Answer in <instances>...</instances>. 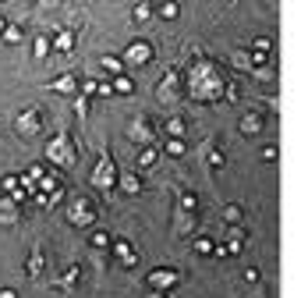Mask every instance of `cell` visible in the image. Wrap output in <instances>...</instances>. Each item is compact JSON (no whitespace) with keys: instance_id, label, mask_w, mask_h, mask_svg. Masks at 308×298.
I'll return each mask as SVG.
<instances>
[{"instance_id":"1","label":"cell","mask_w":308,"mask_h":298,"mask_svg":"<svg viewBox=\"0 0 308 298\" xmlns=\"http://www.w3.org/2000/svg\"><path fill=\"white\" fill-rule=\"evenodd\" d=\"M92 181L99 184V188H110V184H113V160H110V156H103V160H99V167H96Z\"/></svg>"},{"instance_id":"2","label":"cell","mask_w":308,"mask_h":298,"mask_svg":"<svg viewBox=\"0 0 308 298\" xmlns=\"http://www.w3.org/2000/svg\"><path fill=\"white\" fill-rule=\"evenodd\" d=\"M18 132L32 135V132H39V110H28V114L18 118Z\"/></svg>"},{"instance_id":"3","label":"cell","mask_w":308,"mask_h":298,"mask_svg":"<svg viewBox=\"0 0 308 298\" xmlns=\"http://www.w3.org/2000/svg\"><path fill=\"white\" fill-rule=\"evenodd\" d=\"M149 54H152L149 43H131V46H128V60H135V64H145Z\"/></svg>"},{"instance_id":"4","label":"cell","mask_w":308,"mask_h":298,"mask_svg":"<svg viewBox=\"0 0 308 298\" xmlns=\"http://www.w3.org/2000/svg\"><path fill=\"white\" fill-rule=\"evenodd\" d=\"M71 220H74V224H92L89 202H74V206H71Z\"/></svg>"},{"instance_id":"5","label":"cell","mask_w":308,"mask_h":298,"mask_svg":"<svg viewBox=\"0 0 308 298\" xmlns=\"http://www.w3.org/2000/svg\"><path fill=\"white\" fill-rule=\"evenodd\" d=\"M53 89H57V92H71V89H74V74H60V78L53 82Z\"/></svg>"},{"instance_id":"6","label":"cell","mask_w":308,"mask_h":298,"mask_svg":"<svg viewBox=\"0 0 308 298\" xmlns=\"http://www.w3.org/2000/svg\"><path fill=\"white\" fill-rule=\"evenodd\" d=\"M39 270H43V252L35 248V252H32V263H28V274L35 277V274H39Z\"/></svg>"},{"instance_id":"7","label":"cell","mask_w":308,"mask_h":298,"mask_svg":"<svg viewBox=\"0 0 308 298\" xmlns=\"http://www.w3.org/2000/svg\"><path fill=\"white\" fill-rule=\"evenodd\" d=\"M46 50H50V40L39 36V40H35V57H46Z\"/></svg>"},{"instance_id":"8","label":"cell","mask_w":308,"mask_h":298,"mask_svg":"<svg viewBox=\"0 0 308 298\" xmlns=\"http://www.w3.org/2000/svg\"><path fill=\"white\" fill-rule=\"evenodd\" d=\"M163 280H167V284H174V280H177V274H152V284H160V288H163Z\"/></svg>"},{"instance_id":"9","label":"cell","mask_w":308,"mask_h":298,"mask_svg":"<svg viewBox=\"0 0 308 298\" xmlns=\"http://www.w3.org/2000/svg\"><path fill=\"white\" fill-rule=\"evenodd\" d=\"M124 192H138V178L135 174H124Z\"/></svg>"},{"instance_id":"10","label":"cell","mask_w":308,"mask_h":298,"mask_svg":"<svg viewBox=\"0 0 308 298\" xmlns=\"http://www.w3.org/2000/svg\"><path fill=\"white\" fill-rule=\"evenodd\" d=\"M103 68H106V71H121V60H117V57H103Z\"/></svg>"},{"instance_id":"11","label":"cell","mask_w":308,"mask_h":298,"mask_svg":"<svg viewBox=\"0 0 308 298\" xmlns=\"http://www.w3.org/2000/svg\"><path fill=\"white\" fill-rule=\"evenodd\" d=\"M57 50H71V32H60V40H57Z\"/></svg>"},{"instance_id":"12","label":"cell","mask_w":308,"mask_h":298,"mask_svg":"<svg viewBox=\"0 0 308 298\" xmlns=\"http://www.w3.org/2000/svg\"><path fill=\"white\" fill-rule=\"evenodd\" d=\"M160 14H163V18H177V4H163Z\"/></svg>"},{"instance_id":"13","label":"cell","mask_w":308,"mask_h":298,"mask_svg":"<svg viewBox=\"0 0 308 298\" xmlns=\"http://www.w3.org/2000/svg\"><path fill=\"white\" fill-rule=\"evenodd\" d=\"M241 128H245V132H259V118H245Z\"/></svg>"},{"instance_id":"14","label":"cell","mask_w":308,"mask_h":298,"mask_svg":"<svg viewBox=\"0 0 308 298\" xmlns=\"http://www.w3.org/2000/svg\"><path fill=\"white\" fill-rule=\"evenodd\" d=\"M21 40V32H18V25H7V43H18Z\"/></svg>"},{"instance_id":"15","label":"cell","mask_w":308,"mask_h":298,"mask_svg":"<svg viewBox=\"0 0 308 298\" xmlns=\"http://www.w3.org/2000/svg\"><path fill=\"white\" fill-rule=\"evenodd\" d=\"M113 86H117V92H131V82L124 78V74H121V78H117V82H113Z\"/></svg>"},{"instance_id":"16","label":"cell","mask_w":308,"mask_h":298,"mask_svg":"<svg viewBox=\"0 0 308 298\" xmlns=\"http://www.w3.org/2000/svg\"><path fill=\"white\" fill-rule=\"evenodd\" d=\"M149 11H152V8H149V4H138V8H135V11H131V14H135V18H149Z\"/></svg>"},{"instance_id":"17","label":"cell","mask_w":308,"mask_h":298,"mask_svg":"<svg viewBox=\"0 0 308 298\" xmlns=\"http://www.w3.org/2000/svg\"><path fill=\"white\" fill-rule=\"evenodd\" d=\"M92 245H99V248H103V245H110V238L99 231V234H92Z\"/></svg>"},{"instance_id":"18","label":"cell","mask_w":308,"mask_h":298,"mask_svg":"<svg viewBox=\"0 0 308 298\" xmlns=\"http://www.w3.org/2000/svg\"><path fill=\"white\" fill-rule=\"evenodd\" d=\"M74 110H78V114H85V110H89V100H85V96H78V103H74Z\"/></svg>"},{"instance_id":"19","label":"cell","mask_w":308,"mask_h":298,"mask_svg":"<svg viewBox=\"0 0 308 298\" xmlns=\"http://www.w3.org/2000/svg\"><path fill=\"white\" fill-rule=\"evenodd\" d=\"M152 160H156V153H152V149H145V153H142V167H149Z\"/></svg>"},{"instance_id":"20","label":"cell","mask_w":308,"mask_h":298,"mask_svg":"<svg viewBox=\"0 0 308 298\" xmlns=\"http://www.w3.org/2000/svg\"><path fill=\"white\" fill-rule=\"evenodd\" d=\"M0 298H14V291H0Z\"/></svg>"},{"instance_id":"21","label":"cell","mask_w":308,"mask_h":298,"mask_svg":"<svg viewBox=\"0 0 308 298\" xmlns=\"http://www.w3.org/2000/svg\"><path fill=\"white\" fill-rule=\"evenodd\" d=\"M4 28H7V22H4V18H0V32H4Z\"/></svg>"}]
</instances>
